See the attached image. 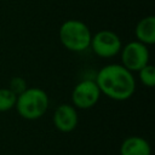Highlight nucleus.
I'll return each instance as SVG.
<instances>
[{
    "label": "nucleus",
    "instance_id": "6e6552de",
    "mask_svg": "<svg viewBox=\"0 0 155 155\" xmlns=\"http://www.w3.org/2000/svg\"><path fill=\"white\" fill-rule=\"evenodd\" d=\"M120 155H151L149 142L140 136H130L120 145Z\"/></svg>",
    "mask_w": 155,
    "mask_h": 155
},
{
    "label": "nucleus",
    "instance_id": "9d476101",
    "mask_svg": "<svg viewBox=\"0 0 155 155\" xmlns=\"http://www.w3.org/2000/svg\"><path fill=\"white\" fill-rule=\"evenodd\" d=\"M16 99H17V96L8 87H1L0 88V113H5L15 108Z\"/></svg>",
    "mask_w": 155,
    "mask_h": 155
},
{
    "label": "nucleus",
    "instance_id": "423d86ee",
    "mask_svg": "<svg viewBox=\"0 0 155 155\" xmlns=\"http://www.w3.org/2000/svg\"><path fill=\"white\" fill-rule=\"evenodd\" d=\"M101 91L94 80L85 79L78 82L71 91V102L75 108L88 109L97 104Z\"/></svg>",
    "mask_w": 155,
    "mask_h": 155
},
{
    "label": "nucleus",
    "instance_id": "7ed1b4c3",
    "mask_svg": "<svg viewBox=\"0 0 155 155\" xmlns=\"http://www.w3.org/2000/svg\"><path fill=\"white\" fill-rule=\"evenodd\" d=\"M48 96L39 87H28L17 96L15 108L19 116L25 120H36L48 109Z\"/></svg>",
    "mask_w": 155,
    "mask_h": 155
},
{
    "label": "nucleus",
    "instance_id": "f257e3e1",
    "mask_svg": "<svg viewBox=\"0 0 155 155\" xmlns=\"http://www.w3.org/2000/svg\"><path fill=\"white\" fill-rule=\"evenodd\" d=\"M101 94L114 101H126L136 91V80L133 73L122 64H108L102 67L94 79Z\"/></svg>",
    "mask_w": 155,
    "mask_h": 155
},
{
    "label": "nucleus",
    "instance_id": "1a4fd4ad",
    "mask_svg": "<svg viewBox=\"0 0 155 155\" xmlns=\"http://www.w3.org/2000/svg\"><path fill=\"white\" fill-rule=\"evenodd\" d=\"M134 35L137 38V41L147 46L153 45L155 42V17L151 15L143 17L136 24Z\"/></svg>",
    "mask_w": 155,
    "mask_h": 155
},
{
    "label": "nucleus",
    "instance_id": "39448f33",
    "mask_svg": "<svg viewBox=\"0 0 155 155\" xmlns=\"http://www.w3.org/2000/svg\"><path fill=\"white\" fill-rule=\"evenodd\" d=\"M121 64L131 73L138 71L149 63V50L148 46L134 40L127 42L120 50Z\"/></svg>",
    "mask_w": 155,
    "mask_h": 155
},
{
    "label": "nucleus",
    "instance_id": "f8f14e48",
    "mask_svg": "<svg viewBox=\"0 0 155 155\" xmlns=\"http://www.w3.org/2000/svg\"><path fill=\"white\" fill-rule=\"evenodd\" d=\"M8 88H10L16 96H18V94H21L23 91H25V90L28 88L27 81H25L23 78H21V76H15V78H12V79L10 80V82H8Z\"/></svg>",
    "mask_w": 155,
    "mask_h": 155
},
{
    "label": "nucleus",
    "instance_id": "0eeeda50",
    "mask_svg": "<svg viewBox=\"0 0 155 155\" xmlns=\"http://www.w3.org/2000/svg\"><path fill=\"white\" fill-rule=\"evenodd\" d=\"M52 121L54 127L63 133H69L74 131L79 122V115L76 108L67 103L58 105L53 111Z\"/></svg>",
    "mask_w": 155,
    "mask_h": 155
},
{
    "label": "nucleus",
    "instance_id": "f03ea898",
    "mask_svg": "<svg viewBox=\"0 0 155 155\" xmlns=\"http://www.w3.org/2000/svg\"><path fill=\"white\" fill-rule=\"evenodd\" d=\"M61 44L69 51L82 52L90 47L92 33L86 23L79 19L64 21L58 30Z\"/></svg>",
    "mask_w": 155,
    "mask_h": 155
},
{
    "label": "nucleus",
    "instance_id": "9b49d317",
    "mask_svg": "<svg viewBox=\"0 0 155 155\" xmlns=\"http://www.w3.org/2000/svg\"><path fill=\"white\" fill-rule=\"evenodd\" d=\"M137 73H138L139 81L144 86H147V87H154L155 86V68H154V65L148 63L142 69H139Z\"/></svg>",
    "mask_w": 155,
    "mask_h": 155
},
{
    "label": "nucleus",
    "instance_id": "20e7f679",
    "mask_svg": "<svg viewBox=\"0 0 155 155\" xmlns=\"http://www.w3.org/2000/svg\"><path fill=\"white\" fill-rule=\"evenodd\" d=\"M90 46L98 57L111 58L120 53L122 42L120 36L115 31L103 29L92 35Z\"/></svg>",
    "mask_w": 155,
    "mask_h": 155
}]
</instances>
